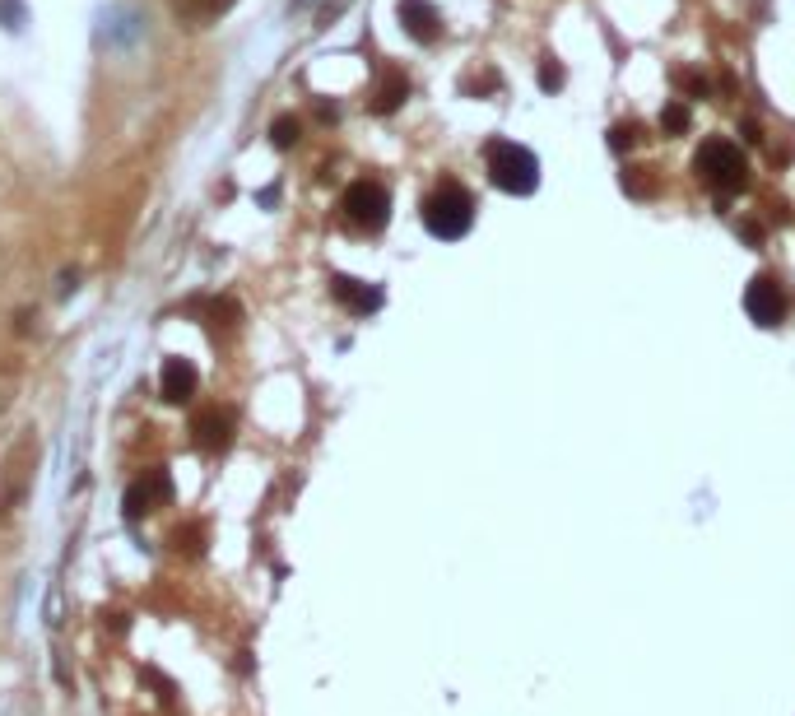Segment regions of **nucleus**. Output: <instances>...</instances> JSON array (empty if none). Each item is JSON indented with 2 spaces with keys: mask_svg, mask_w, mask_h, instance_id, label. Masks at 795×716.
Instances as JSON below:
<instances>
[{
  "mask_svg": "<svg viewBox=\"0 0 795 716\" xmlns=\"http://www.w3.org/2000/svg\"><path fill=\"white\" fill-rule=\"evenodd\" d=\"M423 223H428V233L442 237V242L465 237L475 223V196L465 191L461 181H442V187L428 191V200H423Z\"/></svg>",
  "mask_w": 795,
  "mask_h": 716,
  "instance_id": "1",
  "label": "nucleus"
},
{
  "mask_svg": "<svg viewBox=\"0 0 795 716\" xmlns=\"http://www.w3.org/2000/svg\"><path fill=\"white\" fill-rule=\"evenodd\" d=\"M488 158V181L507 196H530L540 187V158L530 154L526 145H512V140H494L484 149Z\"/></svg>",
  "mask_w": 795,
  "mask_h": 716,
  "instance_id": "2",
  "label": "nucleus"
},
{
  "mask_svg": "<svg viewBox=\"0 0 795 716\" xmlns=\"http://www.w3.org/2000/svg\"><path fill=\"white\" fill-rule=\"evenodd\" d=\"M693 173H698L711 191L735 196V191H744V181H749V163H744V154L730 145V140H703L698 158H693Z\"/></svg>",
  "mask_w": 795,
  "mask_h": 716,
  "instance_id": "3",
  "label": "nucleus"
},
{
  "mask_svg": "<svg viewBox=\"0 0 795 716\" xmlns=\"http://www.w3.org/2000/svg\"><path fill=\"white\" fill-rule=\"evenodd\" d=\"M340 210H344V219H349L354 229L377 233L381 223H386V214H391V196H386L381 181H354V187L344 191Z\"/></svg>",
  "mask_w": 795,
  "mask_h": 716,
  "instance_id": "4",
  "label": "nucleus"
},
{
  "mask_svg": "<svg viewBox=\"0 0 795 716\" xmlns=\"http://www.w3.org/2000/svg\"><path fill=\"white\" fill-rule=\"evenodd\" d=\"M744 312L753 326H763V331H772V326H782L786 321V294L777 289V279H749V289H744Z\"/></svg>",
  "mask_w": 795,
  "mask_h": 716,
  "instance_id": "5",
  "label": "nucleus"
},
{
  "mask_svg": "<svg viewBox=\"0 0 795 716\" xmlns=\"http://www.w3.org/2000/svg\"><path fill=\"white\" fill-rule=\"evenodd\" d=\"M173 498V479L163 470H145L131 488H126V517H145V511H158Z\"/></svg>",
  "mask_w": 795,
  "mask_h": 716,
  "instance_id": "6",
  "label": "nucleus"
},
{
  "mask_svg": "<svg viewBox=\"0 0 795 716\" xmlns=\"http://www.w3.org/2000/svg\"><path fill=\"white\" fill-rule=\"evenodd\" d=\"M191 433H196V442L205 446V452H223V446L233 442V409H219V405L196 409Z\"/></svg>",
  "mask_w": 795,
  "mask_h": 716,
  "instance_id": "7",
  "label": "nucleus"
},
{
  "mask_svg": "<svg viewBox=\"0 0 795 716\" xmlns=\"http://www.w3.org/2000/svg\"><path fill=\"white\" fill-rule=\"evenodd\" d=\"M396 14H400L405 33H410L414 43H438L442 37V14H438L433 0H400Z\"/></svg>",
  "mask_w": 795,
  "mask_h": 716,
  "instance_id": "8",
  "label": "nucleus"
},
{
  "mask_svg": "<svg viewBox=\"0 0 795 716\" xmlns=\"http://www.w3.org/2000/svg\"><path fill=\"white\" fill-rule=\"evenodd\" d=\"M331 289H335V298L349 307V312H358V317H368V312H377V307H381V289H377V284H363V279H349V275H335V279H331Z\"/></svg>",
  "mask_w": 795,
  "mask_h": 716,
  "instance_id": "9",
  "label": "nucleus"
},
{
  "mask_svg": "<svg viewBox=\"0 0 795 716\" xmlns=\"http://www.w3.org/2000/svg\"><path fill=\"white\" fill-rule=\"evenodd\" d=\"M196 386H200V373L187 358H168V363H163V400L181 405V400L196 396Z\"/></svg>",
  "mask_w": 795,
  "mask_h": 716,
  "instance_id": "10",
  "label": "nucleus"
},
{
  "mask_svg": "<svg viewBox=\"0 0 795 716\" xmlns=\"http://www.w3.org/2000/svg\"><path fill=\"white\" fill-rule=\"evenodd\" d=\"M410 98V79H405V70H386L381 79H377V93H373V112L377 117H386V112H396L400 102Z\"/></svg>",
  "mask_w": 795,
  "mask_h": 716,
  "instance_id": "11",
  "label": "nucleus"
},
{
  "mask_svg": "<svg viewBox=\"0 0 795 716\" xmlns=\"http://www.w3.org/2000/svg\"><path fill=\"white\" fill-rule=\"evenodd\" d=\"M229 5H233V0H173V10L187 14V19H196V24H205V19L223 14Z\"/></svg>",
  "mask_w": 795,
  "mask_h": 716,
  "instance_id": "12",
  "label": "nucleus"
},
{
  "mask_svg": "<svg viewBox=\"0 0 795 716\" xmlns=\"http://www.w3.org/2000/svg\"><path fill=\"white\" fill-rule=\"evenodd\" d=\"M688 126H693V117H688L684 102H665V112H661V131H665V135H684Z\"/></svg>",
  "mask_w": 795,
  "mask_h": 716,
  "instance_id": "13",
  "label": "nucleus"
},
{
  "mask_svg": "<svg viewBox=\"0 0 795 716\" xmlns=\"http://www.w3.org/2000/svg\"><path fill=\"white\" fill-rule=\"evenodd\" d=\"M605 140H609V149H619V154H623V149H633L638 126H633V121H619V126H609V135H605Z\"/></svg>",
  "mask_w": 795,
  "mask_h": 716,
  "instance_id": "14",
  "label": "nucleus"
},
{
  "mask_svg": "<svg viewBox=\"0 0 795 716\" xmlns=\"http://www.w3.org/2000/svg\"><path fill=\"white\" fill-rule=\"evenodd\" d=\"M270 140H275V145H279V149H289V145H298V121H293V117H279V121H275V126H270Z\"/></svg>",
  "mask_w": 795,
  "mask_h": 716,
  "instance_id": "15",
  "label": "nucleus"
},
{
  "mask_svg": "<svg viewBox=\"0 0 795 716\" xmlns=\"http://www.w3.org/2000/svg\"><path fill=\"white\" fill-rule=\"evenodd\" d=\"M24 19H28V14H24V0H0V24H5L10 33L24 28Z\"/></svg>",
  "mask_w": 795,
  "mask_h": 716,
  "instance_id": "16",
  "label": "nucleus"
},
{
  "mask_svg": "<svg viewBox=\"0 0 795 716\" xmlns=\"http://www.w3.org/2000/svg\"><path fill=\"white\" fill-rule=\"evenodd\" d=\"M679 84L693 93V98H707L711 93V84H707V75H698V70H679Z\"/></svg>",
  "mask_w": 795,
  "mask_h": 716,
  "instance_id": "17",
  "label": "nucleus"
},
{
  "mask_svg": "<svg viewBox=\"0 0 795 716\" xmlns=\"http://www.w3.org/2000/svg\"><path fill=\"white\" fill-rule=\"evenodd\" d=\"M540 84H544L549 93H558V89H563V70H558V60H544V66H540Z\"/></svg>",
  "mask_w": 795,
  "mask_h": 716,
  "instance_id": "18",
  "label": "nucleus"
},
{
  "mask_svg": "<svg viewBox=\"0 0 795 716\" xmlns=\"http://www.w3.org/2000/svg\"><path fill=\"white\" fill-rule=\"evenodd\" d=\"M744 140H749V145H759V140H763V126H759V121H744Z\"/></svg>",
  "mask_w": 795,
  "mask_h": 716,
  "instance_id": "19",
  "label": "nucleus"
},
{
  "mask_svg": "<svg viewBox=\"0 0 795 716\" xmlns=\"http://www.w3.org/2000/svg\"><path fill=\"white\" fill-rule=\"evenodd\" d=\"M740 237H744V242H763V229H759V223H744Z\"/></svg>",
  "mask_w": 795,
  "mask_h": 716,
  "instance_id": "20",
  "label": "nucleus"
}]
</instances>
